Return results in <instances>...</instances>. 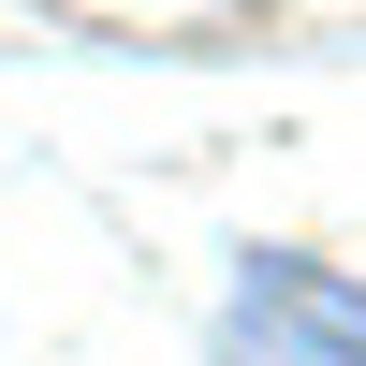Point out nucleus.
<instances>
[{
    "label": "nucleus",
    "mask_w": 366,
    "mask_h": 366,
    "mask_svg": "<svg viewBox=\"0 0 366 366\" xmlns=\"http://www.w3.org/2000/svg\"><path fill=\"white\" fill-rule=\"evenodd\" d=\"M220 366H366V293L337 279V264L264 249V264H249V293H234Z\"/></svg>",
    "instance_id": "obj_1"
}]
</instances>
